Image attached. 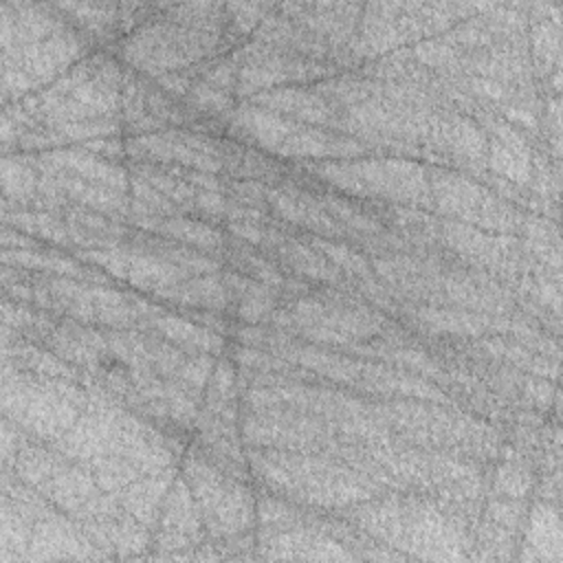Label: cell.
Segmentation results:
<instances>
[{
    "instance_id": "5b68a950",
    "label": "cell",
    "mask_w": 563,
    "mask_h": 563,
    "mask_svg": "<svg viewBox=\"0 0 563 563\" xmlns=\"http://www.w3.org/2000/svg\"><path fill=\"white\" fill-rule=\"evenodd\" d=\"M123 73L106 53L77 62L46 88L18 101L35 128L117 117Z\"/></svg>"
},
{
    "instance_id": "836d02e7",
    "label": "cell",
    "mask_w": 563,
    "mask_h": 563,
    "mask_svg": "<svg viewBox=\"0 0 563 563\" xmlns=\"http://www.w3.org/2000/svg\"><path fill=\"white\" fill-rule=\"evenodd\" d=\"M222 282L227 286L229 306L235 303V312L246 323L264 321L275 308V292L273 288L255 282L242 273H224Z\"/></svg>"
},
{
    "instance_id": "277c9868",
    "label": "cell",
    "mask_w": 563,
    "mask_h": 563,
    "mask_svg": "<svg viewBox=\"0 0 563 563\" xmlns=\"http://www.w3.org/2000/svg\"><path fill=\"white\" fill-rule=\"evenodd\" d=\"M374 539L420 559H460L466 545L462 521L438 501L418 495H389L350 512Z\"/></svg>"
},
{
    "instance_id": "484cf974",
    "label": "cell",
    "mask_w": 563,
    "mask_h": 563,
    "mask_svg": "<svg viewBox=\"0 0 563 563\" xmlns=\"http://www.w3.org/2000/svg\"><path fill=\"white\" fill-rule=\"evenodd\" d=\"M251 101L264 110L277 112L292 121L336 130V108L317 90L284 86L257 92L251 97Z\"/></svg>"
},
{
    "instance_id": "4fadbf2b",
    "label": "cell",
    "mask_w": 563,
    "mask_h": 563,
    "mask_svg": "<svg viewBox=\"0 0 563 563\" xmlns=\"http://www.w3.org/2000/svg\"><path fill=\"white\" fill-rule=\"evenodd\" d=\"M273 323L301 334L303 339L343 347H352L385 330L383 317L369 308L336 299L308 297L295 299L279 317L273 319Z\"/></svg>"
},
{
    "instance_id": "ac0fdd59",
    "label": "cell",
    "mask_w": 563,
    "mask_h": 563,
    "mask_svg": "<svg viewBox=\"0 0 563 563\" xmlns=\"http://www.w3.org/2000/svg\"><path fill=\"white\" fill-rule=\"evenodd\" d=\"M125 154H130L136 163H176L183 169L205 174H216L222 169V145L205 134L187 130H158L150 134H136L125 143Z\"/></svg>"
},
{
    "instance_id": "2e32d148",
    "label": "cell",
    "mask_w": 563,
    "mask_h": 563,
    "mask_svg": "<svg viewBox=\"0 0 563 563\" xmlns=\"http://www.w3.org/2000/svg\"><path fill=\"white\" fill-rule=\"evenodd\" d=\"M332 66L323 59H312L297 53H286L271 48L260 42H251L240 48V70H238V95L253 97L275 86L303 84L328 77Z\"/></svg>"
},
{
    "instance_id": "f6af8a7d",
    "label": "cell",
    "mask_w": 563,
    "mask_h": 563,
    "mask_svg": "<svg viewBox=\"0 0 563 563\" xmlns=\"http://www.w3.org/2000/svg\"><path fill=\"white\" fill-rule=\"evenodd\" d=\"M530 484H532V475L526 466L517 464V462H504L499 468H497V475H495V490L499 495H506L508 499H517V497H523L528 490H530Z\"/></svg>"
},
{
    "instance_id": "83f0119b",
    "label": "cell",
    "mask_w": 563,
    "mask_h": 563,
    "mask_svg": "<svg viewBox=\"0 0 563 563\" xmlns=\"http://www.w3.org/2000/svg\"><path fill=\"white\" fill-rule=\"evenodd\" d=\"M490 130L493 134L486 156L493 172L519 185L528 183L532 176V161L523 136L504 121H490Z\"/></svg>"
},
{
    "instance_id": "74e56055",
    "label": "cell",
    "mask_w": 563,
    "mask_h": 563,
    "mask_svg": "<svg viewBox=\"0 0 563 563\" xmlns=\"http://www.w3.org/2000/svg\"><path fill=\"white\" fill-rule=\"evenodd\" d=\"M40 172L35 169L33 161L26 156H4L2 158V196L4 207L11 202L15 209L33 205L37 198Z\"/></svg>"
},
{
    "instance_id": "4dcf8cb0",
    "label": "cell",
    "mask_w": 563,
    "mask_h": 563,
    "mask_svg": "<svg viewBox=\"0 0 563 563\" xmlns=\"http://www.w3.org/2000/svg\"><path fill=\"white\" fill-rule=\"evenodd\" d=\"M2 262L4 266H15V268H31V271H40L53 277H70V279H81V282H97L101 284V275L95 273L92 268L81 266L79 262H75L73 257L53 253V251H44L40 246L35 249H2Z\"/></svg>"
},
{
    "instance_id": "3957f363",
    "label": "cell",
    "mask_w": 563,
    "mask_h": 563,
    "mask_svg": "<svg viewBox=\"0 0 563 563\" xmlns=\"http://www.w3.org/2000/svg\"><path fill=\"white\" fill-rule=\"evenodd\" d=\"M249 466L266 488L314 508H350L378 490L374 479L332 453L251 449Z\"/></svg>"
},
{
    "instance_id": "b9f144b4",
    "label": "cell",
    "mask_w": 563,
    "mask_h": 563,
    "mask_svg": "<svg viewBox=\"0 0 563 563\" xmlns=\"http://www.w3.org/2000/svg\"><path fill=\"white\" fill-rule=\"evenodd\" d=\"M310 244H312L332 266H339V268L347 271L350 275L358 277L361 282H369V279H372L374 271H372L369 262H367L361 253L352 251L350 246L339 244V242H332L330 238H319V235L312 238Z\"/></svg>"
},
{
    "instance_id": "f546056e",
    "label": "cell",
    "mask_w": 563,
    "mask_h": 563,
    "mask_svg": "<svg viewBox=\"0 0 563 563\" xmlns=\"http://www.w3.org/2000/svg\"><path fill=\"white\" fill-rule=\"evenodd\" d=\"M132 224L145 231H152L165 240L187 244L191 249L220 253L224 249V235L194 218H185L180 213L176 216H154V218H132Z\"/></svg>"
},
{
    "instance_id": "e0dca14e",
    "label": "cell",
    "mask_w": 563,
    "mask_h": 563,
    "mask_svg": "<svg viewBox=\"0 0 563 563\" xmlns=\"http://www.w3.org/2000/svg\"><path fill=\"white\" fill-rule=\"evenodd\" d=\"M77 255L84 262H90L103 268L110 277L123 279L130 286L147 290L152 295L191 277L189 273L163 260L161 255L152 253L150 249L141 246L139 242L84 249V251H77Z\"/></svg>"
},
{
    "instance_id": "ee69618b",
    "label": "cell",
    "mask_w": 563,
    "mask_h": 563,
    "mask_svg": "<svg viewBox=\"0 0 563 563\" xmlns=\"http://www.w3.org/2000/svg\"><path fill=\"white\" fill-rule=\"evenodd\" d=\"M273 11V4L268 2H229L227 4V29H231L235 35L255 33V29L262 24V20Z\"/></svg>"
},
{
    "instance_id": "8992f818",
    "label": "cell",
    "mask_w": 563,
    "mask_h": 563,
    "mask_svg": "<svg viewBox=\"0 0 563 563\" xmlns=\"http://www.w3.org/2000/svg\"><path fill=\"white\" fill-rule=\"evenodd\" d=\"M90 391L70 378L42 376L4 361L2 413L40 442H57L84 413Z\"/></svg>"
},
{
    "instance_id": "d6a6232c",
    "label": "cell",
    "mask_w": 563,
    "mask_h": 563,
    "mask_svg": "<svg viewBox=\"0 0 563 563\" xmlns=\"http://www.w3.org/2000/svg\"><path fill=\"white\" fill-rule=\"evenodd\" d=\"M154 297L180 303V306H189V308H202L209 312H220L229 308V295H227V286L222 282V277H218L216 273L209 275H191L161 292H156Z\"/></svg>"
},
{
    "instance_id": "d590c367",
    "label": "cell",
    "mask_w": 563,
    "mask_h": 563,
    "mask_svg": "<svg viewBox=\"0 0 563 563\" xmlns=\"http://www.w3.org/2000/svg\"><path fill=\"white\" fill-rule=\"evenodd\" d=\"M271 249L282 260V264H286L290 271H295L301 277L317 279V282H330V284L339 282V271L312 244H303V242L282 233L279 240Z\"/></svg>"
},
{
    "instance_id": "7c38bea8",
    "label": "cell",
    "mask_w": 563,
    "mask_h": 563,
    "mask_svg": "<svg viewBox=\"0 0 563 563\" xmlns=\"http://www.w3.org/2000/svg\"><path fill=\"white\" fill-rule=\"evenodd\" d=\"M88 37L70 22L53 35L33 44L2 51V97L4 103L18 101L44 84H53L68 68L86 57Z\"/></svg>"
},
{
    "instance_id": "52a82bcc",
    "label": "cell",
    "mask_w": 563,
    "mask_h": 563,
    "mask_svg": "<svg viewBox=\"0 0 563 563\" xmlns=\"http://www.w3.org/2000/svg\"><path fill=\"white\" fill-rule=\"evenodd\" d=\"M9 468H13V473L35 493H40L51 506L77 523L97 521L123 510L119 501L108 495L84 466L55 449L24 442Z\"/></svg>"
},
{
    "instance_id": "8d00e7d4",
    "label": "cell",
    "mask_w": 563,
    "mask_h": 563,
    "mask_svg": "<svg viewBox=\"0 0 563 563\" xmlns=\"http://www.w3.org/2000/svg\"><path fill=\"white\" fill-rule=\"evenodd\" d=\"M526 559H561V521L554 508L537 504L528 517Z\"/></svg>"
},
{
    "instance_id": "7a4b0ae2",
    "label": "cell",
    "mask_w": 563,
    "mask_h": 563,
    "mask_svg": "<svg viewBox=\"0 0 563 563\" xmlns=\"http://www.w3.org/2000/svg\"><path fill=\"white\" fill-rule=\"evenodd\" d=\"M227 31V4H163L121 42V57L139 73L163 77L213 55Z\"/></svg>"
},
{
    "instance_id": "8fae6325",
    "label": "cell",
    "mask_w": 563,
    "mask_h": 563,
    "mask_svg": "<svg viewBox=\"0 0 563 563\" xmlns=\"http://www.w3.org/2000/svg\"><path fill=\"white\" fill-rule=\"evenodd\" d=\"M183 477L198 504L205 528L218 539H231L253 526L255 504L251 490L222 471L209 455L191 453L183 460Z\"/></svg>"
},
{
    "instance_id": "e575fe53",
    "label": "cell",
    "mask_w": 563,
    "mask_h": 563,
    "mask_svg": "<svg viewBox=\"0 0 563 563\" xmlns=\"http://www.w3.org/2000/svg\"><path fill=\"white\" fill-rule=\"evenodd\" d=\"M4 227H11L24 235L40 238L44 242H53L59 246H77L75 233L68 220H62L53 211L46 209H9L2 213Z\"/></svg>"
},
{
    "instance_id": "ffe728a7",
    "label": "cell",
    "mask_w": 563,
    "mask_h": 563,
    "mask_svg": "<svg viewBox=\"0 0 563 563\" xmlns=\"http://www.w3.org/2000/svg\"><path fill=\"white\" fill-rule=\"evenodd\" d=\"M438 238L471 264L497 273H515L519 268L517 242L508 235L475 229L455 220L438 224Z\"/></svg>"
},
{
    "instance_id": "4316f807",
    "label": "cell",
    "mask_w": 563,
    "mask_h": 563,
    "mask_svg": "<svg viewBox=\"0 0 563 563\" xmlns=\"http://www.w3.org/2000/svg\"><path fill=\"white\" fill-rule=\"evenodd\" d=\"M413 323L433 334H468L477 336L493 330H512L515 323L501 321V317H488L484 312H468L457 308H438V306H420L409 312Z\"/></svg>"
},
{
    "instance_id": "6da1fadb",
    "label": "cell",
    "mask_w": 563,
    "mask_h": 563,
    "mask_svg": "<svg viewBox=\"0 0 563 563\" xmlns=\"http://www.w3.org/2000/svg\"><path fill=\"white\" fill-rule=\"evenodd\" d=\"M90 402L77 422L51 446L84 466L112 497L136 479L174 466L172 442L117 398L86 385Z\"/></svg>"
},
{
    "instance_id": "30bf717a",
    "label": "cell",
    "mask_w": 563,
    "mask_h": 563,
    "mask_svg": "<svg viewBox=\"0 0 563 563\" xmlns=\"http://www.w3.org/2000/svg\"><path fill=\"white\" fill-rule=\"evenodd\" d=\"M376 418L387 429H396L402 438L422 446L466 451L471 455H486L495 451L497 435L486 424L460 411L429 405L424 400H394L376 402Z\"/></svg>"
},
{
    "instance_id": "7402d4cb",
    "label": "cell",
    "mask_w": 563,
    "mask_h": 563,
    "mask_svg": "<svg viewBox=\"0 0 563 563\" xmlns=\"http://www.w3.org/2000/svg\"><path fill=\"white\" fill-rule=\"evenodd\" d=\"M37 172L48 174H64L73 176L86 183H95L121 194H130V178L128 172L117 165L114 161H108L95 152H88L84 147H55L40 152V156L33 161Z\"/></svg>"
},
{
    "instance_id": "f35d334b",
    "label": "cell",
    "mask_w": 563,
    "mask_h": 563,
    "mask_svg": "<svg viewBox=\"0 0 563 563\" xmlns=\"http://www.w3.org/2000/svg\"><path fill=\"white\" fill-rule=\"evenodd\" d=\"M33 519L20 510L9 497H2V521H0V561H24L31 541Z\"/></svg>"
},
{
    "instance_id": "5bb4252c",
    "label": "cell",
    "mask_w": 563,
    "mask_h": 563,
    "mask_svg": "<svg viewBox=\"0 0 563 563\" xmlns=\"http://www.w3.org/2000/svg\"><path fill=\"white\" fill-rule=\"evenodd\" d=\"M429 187L433 207L455 218V222L493 233L515 231L521 224V216L512 205L468 176L451 169H429Z\"/></svg>"
},
{
    "instance_id": "1f68e13d",
    "label": "cell",
    "mask_w": 563,
    "mask_h": 563,
    "mask_svg": "<svg viewBox=\"0 0 563 563\" xmlns=\"http://www.w3.org/2000/svg\"><path fill=\"white\" fill-rule=\"evenodd\" d=\"M55 7L86 37L108 40L121 33V2H57Z\"/></svg>"
},
{
    "instance_id": "9c48e42d",
    "label": "cell",
    "mask_w": 563,
    "mask_h": 563,
    "mask_svg": "<svg viewBox=\"0 0 563 563\" xmlns=\"http://www.w3.org/2000/svg\"><path fill=\"white\" fill-rule=\"evenodd\" d=\"M310 172L352 196L433 207L429 169L407 158H336L314 163Z\"/></svg>"
},
{
    "instance_id": "603a6c76",
    "label": "cell",
    "mask_w": 563,
    "mask_h": 563,
    "mask_svg": "<svg viewBox=\"0 0 563 563\" xmlns=\"http://www.w3.org/2000/svg\"><path fill=\"white\" fill-rule=\"evenodd\" d=\"M202 528L205 523L194 499V493L185 477L176 475L165 495L158 521L154 526L156 543L161 548H189L200 541Z\"/></svg>"
},
{
    "instance_id": "9a60e30c",
    "label": "cell",
    "mask_w": 563,
    "mask_h": 563,
    "mask_svg": "<svg viewBox=\"0 0 563 563\" xmlns=\"http://www.w3.org/2000/svg\"><path fill=\"white\" fill-rule=\"evenodd\" d=\"M242 438L253 449L339 453V438L319 418L286 407H246Z\"/></svg>"
},
{
    "instance_id": "f1b7e54d",
    "label": "cell",
    "mask_w": 563,
    "mask_h": 563,
    "mask_svg": "<svg viewBox=\"0 0 563 563\" xmlns=\"http://www.w3.org/2000/svg\"><path fill=\"white\" fill-rule=\"evenodd\" d=\"M145 328H150L152 334L191 354L213 356L224 347V339L218 334V330L202 323H194V319H185L178 314H165L158 310L156 314L150 317Z\"/></svg>"
},
{
    "instance_id": "44dd1931",
    "label": "cell",
    "mask_w": 563,
    "mask_h": 563,
    "mask_svg": "<svg viewBox=\"0 0 563 563\" xmlns=\"http://www.w3.org/2000/svg\"><path fill=\"white\" fill-rule=\"evenodd\" d=\"M277 11L303 26L312 35L321 37L334 48L347 51L350 40L356 33L363 4L352 2H284L277 4Z\"/></svg>"
},
{
    "instance_id": "7bdbcfd3",
    "label": "cell",
    "mask_w": 563,
    "mask_h": 563,
    "mask_svg": "<svg viewBox=\"0 0 563 563\" xmlns=\"http://www.w3.org/2000/svg\"><path fill=\"white\" fill-rule=\"evenodd\" d=\"M561 29H559V20H534L530 26V42H532V53L534 59L539 64H545V68L550 64H559V37Z\"/></svg>"
},
{
    "instance_id": "d4e9b609",
    "label": "cell",
    "mask_w": 563,
    "mask_h": 563,
    "mask_svg": "<svg viewBox=\"0 0 563 563\" xmlns=\"http://www.w3.org/2000/svg\"><path fill=\"white\" fill-rule=\"evenodd\" d=\"M266 207H271L282 220L303 227L319 238H339L343 229L339 222L328 213L321 198L290 185L282 183L275 189H266Z\"/></svg>"
},
{
    "instance_id": "ba28073f",
    "label": "cell",
    "mask_w": 563,
    "mask_h": 563,
    "mask_svg": "<svg viewBox=\"0 0 563 563\" xmlns=\"http://www.w3.org/2000/svg\"><path fill=\"white\" fill-rule=\"evenodd\" d=\"M229 128L235 136L286 158H356L367 152V145L354 136L292 121L255 103L233 108Z\"/></svg>"
},
{
    "instance_id": "cb8c5ba5",
    "label": "cell",
    "mask_w": 563,
    "mask_h": 563,
    "mask_svg": "<svg viewBox=\"0 0 563 563\" xmlns=\"http://www.w3.org/2000/svg\"><path fill=\"white\" fill-rule=\"evenodd\" d=\"M262 556L266 559H310V561H332V559H350L352 554L341 548L339 541L328 537L321 530L299 526V521L279 528L264 530Z\"/></svg>"
},
{
    "instance_id": "ab89813d",
    "label": "cell",
    "mask_w": 563,
    "mask_h": 563,
    "mask_svg": "<svg viewBox=\"0 0 563 563\" xmlns=\"http://www.w3.org/2000/svg\"><path fill=\"white\" fill-rule=\"evenodd\" d=\"M242 242V240H240ZM229 257L233 260V264H235V268L242 273V275H246V277H251V279H255V282H262L264 286H268V288H273V290H282V288H303L301 284L297 286V284H292V282H288L277 268H275V264H271L264 255H260V253H255L246 242H242V246H235L233 251H229Z\"/></svg>"
},
{
    "instance_id": "bcb514c9",
    "label": "cell",
    "mask_w": 563,
    "mask_h": 563,
    "mask_svg": "<svg viewBox=\"0 0 563 563\" xmlns=\"http://www.w3.org/2000/svg\"><path fill=\"white\" fill-rule=\"evenodd\" d=\"M229 196L249 209H262L266 207V187L260 180H240L229 185Z\"/></svg>"
},
{
    "instance_id": "60d3db41",
    "label": "cell",
    "mask_w": 563,
    "mask_h": 563,
    "mask_svg": "<svg viewBox=\"0 0 563 563\" xmlns=\"http://www.w3.org/2000/svg\"><path fill=\"white\" fill-rule=\"evenodd\" d=\"M319 198H321L323 207L328 209V213L339 222V227L343 231L350 229V231H354L358 235H369V238L380 235V224L369 213H365L358 207H354L350 200L332 196V194H323Z\"/></svg>"
},
{
    "instance_id": "d6986e66",
    "label": "cell",
    "mask_w": 563,
    "mask_h": 563,
    "mask_svg": "<svg viewBox=\"0 0 563 563\" xmlns=\"http://www.w3.org/2000/svg\"><path fill=\"white\" fill-rule=\"evenodd\" d=\"M92 539L79 523H73L62 510L44 508L31 528V541L24 561H57V559H101Z\"/></svg>"
}]
</instances>
